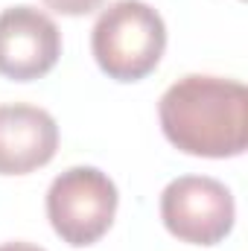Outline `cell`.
Returning <instances> with one entry per match:
<instances>
[{
  "instance_id": "obj_1",
  "label": "cell",
  "mask_w": 248,
  "mask_h": 251,
  "mask_svg": "<svg viewBox=\"0 0 248 251\" xmlns=\"http://www.w3.org/2000/svg\"><path fill=\"white\" fill-rule=\"evenodd\" d=\"M158 120L184 155L237 158L248 146V88L237 79L190 73L164 91Z\"/></svg>"
},
{
  "instance_id": "obj_2",
  "label": "cell",
  "mask_w": 248,
  "mask_h": 251,
  "mask_svg": "<svg viewBox=\"0 0 248 251\" xmlns=\"http://www.w3.org/2000/svg\"><path fill=\"white\" fill-rule=\"evenodd\" d=\"M91 50L99 70L114 82L146 79L167 50V24L143 0H117L99 12Z\"/></svg>"
},
{
  "instance_id": "obj_3",
  "label": "cell",
  "mask_w": 248,
  "mask_h": 251,
  "mask_svg": "<svg viewBox=\"0 0 248 251\" xmlns=\"http://www.w3.org/2000/svg\"><path fill=\"white\" fill-rule=\"evenodd\" d=\"M117 204V184L97 167H70L47 190V219L73 249L99 243L114 225Z\"/></svg>"
},
{
  "instance_id": "obj_4",
  "label": "cell",
  "mask_w": 248,
  "mask_h": 251,
  "mask_svg": "<svg viewBox=\"0 0 248 251\" xmlns=\"http://www.w3.org/2000/svg\"><path fill=\"white\" fill-rule=\"evenodd\" d=\"M161 219L181 243L216 246L234 231V193L210 176H178L161 193Z\"/></svg>"
},
{
  "instance_id": "obj_5",
  "label": "cell",
  "mask_w": 248,
  "mask_h": 251,
  "mask_svg": "<svg viewBox=\"0 0 248 251\" xmlns=\"http://www.w3.org/2000/svg\"><path fill=\"white\" fill-rule=\"evenodd\" d=\"M62 56L56 21L35 6H9L0 12V76L32 82L47 76Z\"/></svg>"
},
{
  "instance_id": "obj_6",
  "label": "cell",
  "mask_w": 248,
  "mask_h": 251,
  "mask_svg": "<svg viewBox=\"0 0 248 251\" xmlns=\"http://www.w3.org/2000/svg\"><path fill=\"white\" fill-rule=\"evenodd\" d=\"M59 149V123L26 102L0 105V176H26L47 167Z\"/></svg>"
},
{
  "instance_id": "obj_7",
  "label": "cell",
  "mask_w": 248,
  "mask_h": 251,
  "mask_svg": "<svg viewBox=\"0 0 248 251\" xmlns=\"http://www.w3.org/2000/svg\"><path fill=\"white\" fill-rule=\"evenodd\" d=\"M44 6L59 12V15H67V18H79V15H88V12L99 9L102 0H44Z\"/></svg>"
},
{
  "instance_id": "obj_8",
  "label": "cell",
  "mask_w": 248,
  "mask_h": 251,
  "mask_svg": "<svg viewBox=\"0 0 248 251\" xmlns=\"http://www.w3.org/2000/svg\"><path fill=\"white\" fill-rule=\"evenodd\" d=\"M0 251H47L41 249V246H35V243H24V240H15V243H3Z\"/></svg>"
}]
</instances>
